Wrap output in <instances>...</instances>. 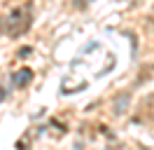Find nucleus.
Listing matches in <instances>:
<instances>
[{
    "mask_svg": "<svg viewBox=\"0 0 154 150\" xmlns=\"http://www.w3.org/2000/svg\"><path fill=\"white\" fill-rule=\"evenodd\" d=\"M128 101H131L128 94H119V99L115 101V115H124L126 108H128Z\"/></svg>",
    "mask_w": 154,
    "mask_h": 150,
    "instance_id": "2",
    "label": "nucleus"
},
{
    "mask_svg": "<svg viewBox=\"0 0 154 150\" xmlns=\"http://www.w3.org/2000/svg\"><path fill=\"white\" fill-rule=\"evenodd\" d=\"M30 80H33V70L30 68H21V70H17V73L12 75V82L17 84V87H26Z\"/></svg>",
    "mask_w": 154,
    "mask_h": 150,
    "instance_id": "1",
    "label": "nucleus"
}]
</instances>
